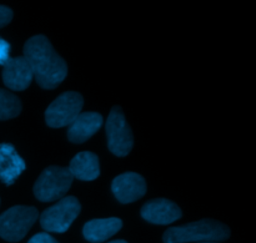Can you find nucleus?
I'll return each instance as SVG.
<instances>
[{
  "instance_id": "15",
  "label": "nucleus",
  "mask_w": 256,
  "mask_h": 243,
  "mask_svg": "<svg viewBox=\"0 0 256 243\" xmlns=\"http://www.w3.org/2000/svg\"><path fill=\"white\" fill-rule=\"evenodd\" d=\"M22 111V102L12 92L0 89V120L14 119Z\"/></svg>"
},
{
  "instance_id": "11",
  "label": "nucleus",
  "mask_w": 256,
  "mask_h": 243,
  "mask_svg": "<svg viewBox=\"0 0 256 243\" xmlns=\"http://www.w3.org/2000/svg\"><path fill=\"white\" fill-rule=\"evenodd\" d=\"M26 169L24 160L20 157L14 146L0 144V181L10 186Z\"/></svg>"
},
{
  "instance_id": "12",
  "label": "nucleus",
  "mask_w": 256,
  "mask_h": 243,
  "mask_svg": "<svg viewBox=\"0 0 256 243\" xmlns=\"http://www.w3.org/2000/svg\"><path fill=\"white\" fill-rule=\"evenodd\" d=\"M102 122V116L98 112H82L69 125L68 139L74 144H82L99 131Z\"/></svg>"
},
{
  "instance_id": "2",
  "label": "nucleus",
  "mask_w": 256,
  "mask_h": 243,
  "mask_svg": "<svg viewBox=\"0 0 256 243\" xmlns=\"http://www.w3.org/2000/svg\"><path fill=\"white\" fill-rule=\"evenodd\" d=\"M230 230L226 225L215 220H202L179 227H170L162 236L164 243L218 242L228 240Z\"/></svg>"
},
{
  "instance_id": "17",
  "label": "nucleus",
  "mask_w": 256,
  "mask_h": 243,
  "mask_svg": "<svg viewBox=\"0 0 256 243\" xmlns=\"http://www.w3.org/2000/svg\"><path fill=\"white\" fill-rule=\"evenodd\" d=\"M12 19V11L10 7L0 5V29L9 24Z\"/></svg>"
},
{
  "instance_id": "7",
  "label": "nucleus",
  "mask_w": 256,
  "mask_h": 243,
  "mask_svg": "<svg viewBox=\"0 0 256 243\" xmlns=\"http://www.w3.org/2000/svg\"><path fill=\"white\" fill-rule=\"evenodd\" d=\"M106 137L109 150L115 156L124 157L132 151L134 145L132 129L119 106L112 107L106 120Z\"/></svg>"
},
{
  "instance_id": "16",
  "label": "nucleus",
  "mask_w": 256,
  "mask_h": 243,
  "mask_svg": "<svg viewBox=\"0 0 256 243\" xmlns=\"http://www.w3.org/2000/svg\"><path fill=\"white\" fill-rule=\"evenodd\" d=\"M9 52H10V44L6 41V40L0 37V65H2V66H4L5 62L10 59Z\"/></svg>"
},
{
  "instance_id": "1",
  "label": "nucleus",
  "mask_w": 256,
  "mask_h": 243,
  "mask_svg": "<svg viewBox=\"0 0 256 243\" xmlns=\"http://www.w3.org/2000/svg\"><path fill=\"white\" fill-rule=\"evenodd\" d=\"M24 57L42 89H55L66 77V62L44 35H35L25 42Z\"/></svg>"
},
{
  "instance_id": "8",
  "label": "nucleus",
  "mask_w": 256,
  "mask_h": 243,
  "mask_svg": "<svg viewBox=\"0 0 256 243\" xmlns=\"http://www.w3.org/2000/svg\"><path fill=\"white\" fill-rule=\"evenodd\" d=\"M112 194L122 204H132L146 194V182L134 172L119 175L112 184Z\"/></svg>"
},
{
  "instance_id": "5",
  "label": "nucleus",
  "mask_w": 256,
  "mask_h": 243,
  "mask_svg": "<svg viewBox=\"0 0 256 243\" xmlns=\"http://www.w3.org/2000/svg\"><path fill=\"white\" fill-rule=\"evenodd\" d=\"M80 210L82 206L75 197H62L58 204L42 212L40 225L48 232L64 234L79 216Z\"/></svg>"
},
{
  "instance_id": "3",
  "label": "nucleus",
  "mask_w": 256,
  "mask_h": 243,
  "mask_svg": "<svg viewBox=\"0 0 256 243\" xmlns=\"http://www.w3.org/2000/svg\"><path fill=\"white\" fill-rule=\"evenodd\" d=\"M72 179L66 167L50 166L42 172L34 185V195L39 201L52 202L62 199L69 191Z\"/></svg>"
},
{
  "instance_id": "4",
  "label": "nucleus",
  "mask_w": 256,
  "mask_h": 243,
  "mask_svg": "<svg viewBox=\"0 0 256 243\" xmlns=\"http://www.w3.org/2000/svg\"><path fill=\"white\" fill-rule=\"evenodd\" d=\"M39 217L38 210L32 206H14L0 216V237L5 241L19 242Z\"/></svg>"
},
{
  "instance_id": "6",
  "label": "nucleus",
  "mask_w": 256,
  "mask_h": 243,
  "mask_svg": "<svg viewBox=\"0 0 256 243\" xmlns=\"http://www.w3.org/2000/svg\"><path fill=\"white\" fill-rule=\"evenodd\" d=\"M84 100L78 92L68 91L54 100L45 111V121L52 129L69 126L82 114Z\"/></svg>"
},
{
  "instance_id": "19",
  "label": "nucleus",
  "mask_w": 256,
  "mask_h": 243,
  "mask_svg": "<svg viewBox=\"0 0 256 243\" xmlns=\"http://www.w3.org/2000/svg\"><path fill=\"white\" fill-rule=\"evenodd\" d=\"M109 243H128V242L122 241V240H116V241H112V242H109Z\"/></svg>"
},
{
  "instance_id": "14",
  "label": "nucleus",
  "mask_w": 256,
  "mask_h": 243,
  "mask_svg": "<svg viewBox=\"0 0 256 243\" xmlns=\"http://www.w3.org/2000/svg\"><path fill=\"white\" fill-rule=\"evenodd\" d=\"M68 170L75 179L82 181H92L100 175L99 159L92 152H80L72 160Z\"/></svg>"
},
{
  "instance_id": "18",
  "label": "nucleus",
  "mask_w": 256,
  "mask_h": 243,
  "mask_svg": "<svg viewBox=\"0 0 256 243\" xmlns=\"http://www.w3.org/2000/svg\"><path fill=\"white\" fill-rule=\"evenodd\" d=\"M28 243H59L54 237L48 234H38L32 236Z\"/></svg>"
},
{
  "instance_id": "13",
  "label": "nucleus",
  "mask_w": 256,
  "mask_h": 243,
  "mask_svg": "<svg viewBox=\"0 0 256 243\" xmlns=\"http://www.w3.org/2000/svg\"><path fill=\"white\" fill-rule=\"evenodd\" d=\"M122 227V221L119 219H99L86 222L82 230L85 240L92 243H100L109 240Z\"/></svg>"
},
{
  "instance_id": "10",
  "label": "nucleus",
  "mask_w": 256,
  "mask_h": 243,
  "mask_svg": "<svg viewBox=\"0 0 256 243\" xmlns=\"http://www.w3.org/2000/svg\"><path fill=\"white\" fill-rule=\"evenodd\" d=\"M142 217L150 224L170 225L182 217V210L169 200L156 199L142 206Z\"/></svg>"
},
{
  "instance_id": "9",
  "label": "nucleus",
  "mask_w": 256,
  "mask_h": 243,
  "mask_svg": "<svg viewBox=\"0 0 256 243\" xmlns=\"http://www.w3.org/2000/svg\"><path fill=\"white\" fill-rule=\"evenodd\" d=\"M32 67L24 56L10 57L4 64L2 69V81L5 86L15 91L25 90L32 82Z\"/></svg>"
},
{
  "instance_id": "20",
  "label": "nucleus",
  "mask_w": 256,
  "mask_h": 243,
  "mask_svg": "<svg viewBox=\"0 0 256 243\" xmlns=\"http://www.w3.org/2000/svg\"><path fill=\"white\" fill-rule=\"evenodd\" d=\"M204 243H212V242H204Z\"/></svg>"
}]
</instances>
